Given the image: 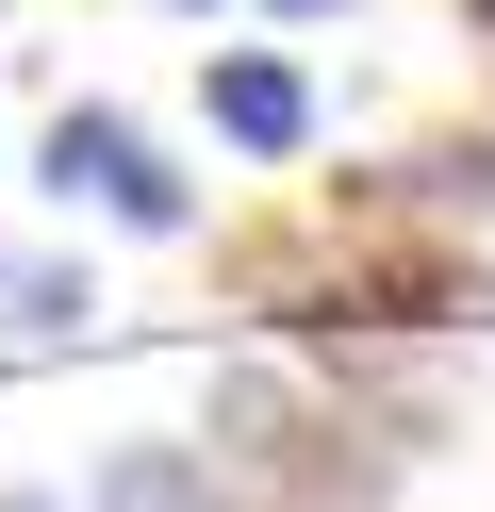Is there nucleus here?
I'll use <instances>...</instances> for the list:
<instances>
[{
  "instance_id": "1",
  "label": "nucleus",
  "mask_w": 495,
  "mask_h": 512,
  "mask_svg": "<svg viewBox=\"0 0 495 512\" xmlns=\"http://www.w3.org/2000/svg\"><path fill=\"white\" fill-rule=\"evenodd\" d=\"M50 199H99V215H132V232H182V182L132 149V116H50Z\"/></svg>"
},
{
  "instance_id": "2",
  "label": "nucleus",
  "mask_w": 495,
  "mask_h": 512,
  "mask_svg": "<svg viewBox=\"0 0 495 512\" xmlns=\"http://www.w3.org/2000/svg\"><path fill=\"white\" fill-rule=\"evenodd\" d=\"M215 133L231 149H297V133H314V83L264 67V50H231V67H215Z\"/></svg>"
},
{
  "instance_id": "3",
  "label": "nucleus",
  "mask_w": 495,
  "mask_h": 512,
  "mask_svg": "<svg viewBox=\"0 0 495 512\" xmlns=\"http://www.w3.org/2000/svg\"><path fill=\"white\" fill-rule=\"evenodd\" d=\"M83 281H66V265H33V248H0V347H66V331H83Z\"/></svg>"
},
{
  "instance_id": "4",
  "label": "nucleus",
  "mask_w": 495,
  "mask_h": 512,
  "mask_svg": "<svg viewBox=\"0 0 495 512\" xmlns=\"http://www.w3.org/2000/svg\"><path fill=\"white\" fill-rule=\"evenodd\" d=\"M99 512H215V463L198 446H116L99 463Z\"/></svg>"
},
{
  "instance_id": "5",
  "label": "nucleus",
  "mask_w": 495,
  "mask_h": 512,
  "mask_svg": "<svg viewBox=\"0 0 495 512\" xmlns=\"http://www.w3.org/2000/svg\"><path fill=\"white\" fill-rule=\"evenodd\" d=\"M281 17H330V0H281Z\"/></svg>"
},
{
  "instance_id": "6",
  "label": "nucleus",
  "mask_w": 495,
  "mask_h": 512,
  "mask_svg": "<svg viewBox=\"0 0 495 512\" xmlns=\"http://www.w3.org/2000/svg\"><path fill=\"white\" fill-rule=\"evenodd\" d=\"M0 512H50V496H0Z\"/></svg>"
},
{
  "instance_id": "7",
  "label": "nucleus",
  "mask_w": 495,
  "mask_h": 512,
  "mask_svg": "<svg viewBox=\"0 0 495 512\" xmlns=\"http://www.w3.org/2000/svg\"><path fill=\"white\" fill-rule=\"evenodd\" d=\"M479 17H495V0H479Z\"/></svg>"
}]
</instances>
